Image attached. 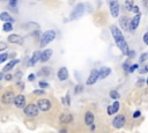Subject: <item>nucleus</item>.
I'll list each match as a JSON object with an SVG mask.
<instances>
[{
    "label": "nucleus",
    "instance_id": "f03ea898",
    "mask_svg": "<svg viewBox=\"0 0 148 133\" xmlns=\"http://www.w3.org/2000/svg\"><path fill=\"white\" fill-rule=\"evenodd\" d=\"M54 38H56V32H54L53 30H46V31L42 35V37H40V43H39V45H40L42 47H44V46H46L49 43H51Z\"/></svg>",
    "mask_w": 148,
    "mask_h": 133
},
{
    "label": "nucleus",
    "instance_id": "2f4dec72",
    "mask_svg": "<svg viewBox=\"0 0 148 133\" xmlns=\"http://www.w3.org/2000/svg\"><path fill=\"white\" fill-rule=\"evenodd\" d=\"M17 5V0H9V6L10 7H15Z\"/></svg>",
    "mask_w": 148,
    "mask_h": 133
},
{
    "label": "nucleus",
    "instance_id": "c756f323",
    "mask_svg": "<svg viewBox=\"0 0 148 133\" xmlns=\"http://www.w3.org/2000/svg\"><path fill=\"white\" fill-rule=\"evenodd\" d=\"M148 57V54L147 53H143V54H141V57H140V59H139V61L140 62H143L145 60H146V58Z\"/></svg>",
    "mask_w": 148,
    "mask_h": 133
},
{
    "label": "nucleus",
    "instance_id": "aec40b11",
    "mask_svg": "<svg viewBox=\"0 0 148 133\" xmlns=\"http://www.w3.org/2000/svg\"><path fill=\"white\" fill-rule=\"evenodd\" d=\"M18 61H20L18 59H13V60L8 61V62H7V65L3 67V71H5V72H8V71H10L12 68H14V66H15V65H16Z\"/></svg>",
    "mask_w": 148,
    "mask_h": 133
},
{
    "label": "nucleus",
    "instance_id": "37998d69",
    "mask_svg": "<svg viewBox=\"0 0 148 133\" xmlns=\"http://www.w3.org/2000/svg\"><path fill=\"white\" fill-rule=\"evenodd\" d=\"M147 71H148V67H145V68H142V71H140V72H141V73H146Z\"/></svg>",
    "mask_w": 148,
    "mask_h": 133
},
{
    "label": "nucleus",
    "instance_id": "2eb2a0df",
    "mask_svg": "<svg viewBox=\"0 0 148 133\" xmlns=\"http://www.w3.org/2000/svg\"><path fill=\"white\" fill-rule=\"evenodd\" d=\"M110 73H111V68H109V67H102V68L98 71V77L105 79Z\"/></svg>",
    "mask_w": 148,
    "mask_h": 133
},
{
    "label": "nucleus",
    "instance_id": "58836bf2",
    "mask_svg": "<svg viewBox=\"0 0 148 133\" xmlns=\"http://www.w3.org/2000/svg\"><path fill=\"white\" fill-rule=\"evenodd\" d=\"M34 79H35V74H30V75L28 76V80H29V81H34Z\"/></svg>",
    "mask_w": 148,
    "mask_h": 133
},
{
    "label": "nucleus",
    "instance_id": "49530a36",
    "mask_svg": "<svg viewBox=\"0 0 148 133\" xmlns=\"http://www.w3.org/2000/svg\"><path fill=\"white\" fill-rule=\"evenodd\" d=\"M146 83H147V84H148V79H147V80H146Z\"/></svg>",
    "mask_w": 148,
    "mask_h": 133
},
{
    "label": "nucleus",
    "instance_id": "473e14b6",
    "mask_svg": "<svg viewBox=\"0 0 148 133\" xmlns=\"http://www.w3.org/2000/svg\"><path fill=\"white\" fill-rule=\"evenodd\" d=\"M132 12H134V13H140V10H139V7L138 6H135V5H133V7H132Z\"/></svg>",
    "mask_w": 148,
    "mask_h": 133
},
{
    "label": "nucleus",
    "instance_id": "a18cd8bd",
    "mask_svg": "<svg viewBox=\"0 0 148 133\" xmlns=\"http://www.w3.org/2000/svg\"><path fill=\"white\" fill-rule=\"evenodd\" d=\"M2 76H3V75H2V73H0V80H2Z\"/></svg>",
    "mask_w": 148,
    "mask_h": 133
},
{
    "label": "nucleus",
    "instance_id": "de8ad7c7",
    "mask_svg": "<svg viewBox=\"0 0 148 133\" xmlns=\"http://www.w3.org/2000/svg\"><path fill=\"white\" fill-rule=\"evenodd\" d=\"M0 1H5V0H0Z\"/></svg>",
    "mask_w": 148,
    "mask_h": 133
},
{
    "label": "nucleus",
    "instance_id": "6ab92c4d",
    "mask_svg": "<svg viewBox=\"0 0 148 133\" xmlns=\"http://www.w3.org/2000/svg\"><path fill=\"white\" fill-rule=\"evenodd\" d=\"M39 57H40V52H39V51H35L34 54H32V57L30 58V62H29L28 65H29V66L36 65V62L39 60Z\"/></svg>",
    "mask_w": 148,
    "mask_h": 133
},
{
    "label": "nucleus",
    "instance_id": "c03bdc74",
    "mask_svg": "<svg viewBox=\"0 0 148 133\" xmlns=\"http://www.w3.org/2000/svg\"><path fill=\"white\" fill-rule=\"evenodd\" d=\"M59 133H67V132H66V130H61Z\"/></svg>",
    "mask_w": 148,
    "mask_h": 133
},
{
    "label": "nucleus",
    "instance_id": "ddd939ff",
    "mask_svg": "<svg viewBox=\"0 0 148 133\" xmlns=\"http://www.w3.org/2000/svg\"><path fill=\"white\" fill-rule=\"evenodd\" d=\"M97 79H98V71L97 69H92L90 75H89V77H88V80H87V84H89V86L94 84Z\"/></svg>",
    "mask_w": 148,
    "mask_h": 133
},
{
    "label": "nucleus",
    "instance_id": "bb28decb",
    "mask_svg": "<svg viewBox=\"0 0 148 133\" xmlns=\"http://www.w3.org/2000/svg\"><path fill=\"white\" fill-rule=\"evenodd\" d=\"M39 87H40L42 89H45V88L49 87V83H47V82H44V81H39Z\"/></svg>",
    "mask_w": 148,
    "mask_h": 133
},
{
    "label": "nucleus",
    "instance_id": "c85d7f7f",
    "mask_svg": "<svg viewBox=\"0 0 148 133\" xmlns=\"http://www.w3.org/2000/svg\"><path fill=\"white\" fill-rule=\"evenodd\" d=\"M82 89H83V87H82L81 84L76 86V87H75V94H79V93H81V91H82Z\"/></svg>",
    "mask_w": 148,
    "mask_h": 133
},
{
    "label": "nucleus",
    "instance_id": "4468645a",
    "mask_svg": "<svg viewBox=\"0 0 148 133\" xmlns=\"http://www.w3.org/2000/svg\"><path fill=\"white\" fill-rule=\"evenodd\" d=\"M67 77H68V71H67V68L66 67H61L58 71V79L60 81H65V80H67Z\"/></svg>",
    "mask_w": 148,
    "mask_h": 133
},
{
    "label": "nucleus",
    "instance_id": "c9c22d12",
    "mask_svg": "<svg viewBox=\"0 0 148 133\" xmlns=\"http://www.w3.org/2000/svg\"><path fill=\"white\" fill-rule=\"evenodd\" d=\"M34 94H35V95H42V94H44V90H42V89H40V90H35Z\"/></svg>",
    "mask_w": 148,
    "mask_h": 133
},
{
    "label": "nucleus",
    "instance_id": "f257e3e1",
    "mask_svg": "<svg viewBox=\"0 0 148 133\" xmlns=\"http://www.w3.org/2000/svg\"><path fill=\"white\" fill-rule=\"evenodd\" d=\"M111 32H112V36L117 43V46L120 49V51L124 53V54H130V50H128V46H127V43L121 34V31L116 27V25H112L111 27Z\"/></svg>",
    "mask_w": 148,
    "mask_h": 133
},
{
    "label": "nucleus",
    "instance_id": "1a4fd4ad",
    "mask_svg": "<svg viewBox=\"0 0 148 133\" xmlns=\"http://www.w3.org/2000/svg\"><path fill=\"white\" fill-rule=\"evenodd\" d=\"M140 19H141V14L138 13V14L130 21V23H128V28H130L131 30H135V29L138 28L139 23H140Z\"/></svg>",
    "mask_w": 148,
    "mask_h": 133
},
{
    "label": "nucleus",
    "instance_id": "20e7f679",
    "mask_svg": "<svg viewBox=\"0 0 148 133\" xmlns=\"http://www.w3.org/2000/svg\"><path fill=\"white\" fill-rule=\"evenodd\" d=\"M37 108L38 110H42V111H49L51 109V102L46 98H40L37 102Z\"/></svg>",
    "mask_w": 148,
    "mask_h": 133
},
{
    "label": "nucleus",
    "instance_id": "393cba45",
    "mask_svg": "<svg viewBox=\"0 0 148 133\" xmlns=\"http://www.w3.org/2000/svg\"><path fill=\"white\" fill-rule=\"evenodd\" d=\"M111 106H112V111H113V113H114V112H117V111L119 110L120 104H119V102H118V101H116V102H114V103H113Z\"/></svg>",
    "mask_w": 148,
    "mask_h": 133
},
{
    "label": "nucleus",
    "instance_id": "423d86ee",
    "mask_svg": "<svg viewBox=\"0 0 148 133\" xmlns=\"http://www.w3.org/2000/svg\"><path fill=\"white\" fill-rule=\"evenodd\" d=\"M14 98H15V95H14V93H13V91H6V93L2 95L1 101H2V103H3V104L8 105V104L14 103Z\"/></svg>",
    "mask_w": 148,
    "mask_h": 133
},
{
    "label": "nucleus",
    "instance_id": "79ce46f5",
    "mask_svg": "<svg viewBox=\"0 0 148 133\" xmlns=\"http://www.w3.org/2000/svg\"><path fill=\"white\" fill-rule=\"evenodd\" d=\"M66 104H67V105H69V96H68V95L66 96Z\"/></svg>",
    "mask_w": 148,
    "mask_h": 133
},
{
    "label": "nucleus",
    "instance_id": "ea45409f",
    "mask_svg": "<svg viewBox=\"0 0 148 133\" xmlns=\"http://www.w3.org/2000/svg\"><path fill=\"white\" fill-rule=\"evenodd\" d=\"M143 80H145V79H140V80L138 81V86H142V84H143V82H145Z\"/></svg>",
    "mask_w": 148,
    "mask_h": 133
},
{
    "label": "nucleus",
    "instance_id": "72a5a7b5",
    "mask_svg": "<svg viewBox=\"0 0 148 133\" xmlns=\"http://www.w3.org/2000/svg\"><path fill=\"white\" fill-rule=\"evenodd\" d=\"M140 114H141V112L138 110V111H135V112L133 113V118H139V117H140Z\"/></svg>",
    "mask_w": 148,
    "mask_h": 133
},
{
    "label": "nucleus",
    "instance_id": "f8f14e48",
    "mask_svg": "<svg viewBox=\"0 0 148 133\" xmlns=\"http://www.w3.org/2000/svg\"><path fill=\"white\" fill-rule=\"evenodd\" d=\"M51 56H52V50H51V49H46V50H44L43 52H40L39 60H40L42 62H45V61H47V60L51 58Z\"/></svg>",
    "mask_w": 148,
    "mask_h": 133
},
{
    "label": "nucleus",
    "instance_id": "7c9ffc66",
    "mask_svg": "<svg viewBox=\"0 0 148 133\" xmlns=\"http://www.w3.org/2000/svg\"><path fill=\"white\" fill-rule=\"evenodd\" d=\"M136 68H138V65H136V64H134V65H132V66L128 68V72H130V73H132V72H133L134 69H136Z\"/></svg>",
    "mask_w": 148,
    "mask_h": 133
},
{
    "label": "nucleus",
    "instance_id": "7ed1b4c3",
    "mask_svg": "<svg viewBox=\"0 0 148 133\" xmlns=\"http://www.w3.org/2000/svg\"><path fill=\"white\" fill-rule=\"evenodd\" d=\"M24 113L28 116V117H36L38 114V108L37 105L35 104H28L24 106Z\"/></svg>",
    "mask_w": 148,
    "mask_h": 133
},
{
    "label": "nucleus",
    "instance_id": "0eeeda50",
    "mask_svg": "<svg viewBox=\"0 0 148 133\" xmlns=\"http://www.w3.org/2000/svg\"><path fill=\"white\" fill-rule=\"evenodd\" d=\"M83 12H84V5H82V3H79L75 8H74V10H73V13H72V16H71V19L72 20H75V19H79L81 15H83Z\"/></svg>",
    "mask_w": 148,
    "mask_h": 133
},
{
    "label": "nucleus",
    "instance_id": "cd10ccee",
    "mask_svg": "<svg viewBox=\"0 0 148 133\" xmlns=\"http://www.w3.org/2000/svg\"><path fill=\"white\" fill-rule=\"evenodd\" d=\"M7 44L5 43V42H0V51H5L6 49H7Z\"/></svg>",
    "mask_w": 148,
    "mask_h": 133
},
{
    "label": "nucleus",
    "instance_id": "f3484780",
    "mask_svg": "<svg viewBox=\"0 0 148 133\" xmlns=\"http://www.w3.org/2000/svg\"><path fill=\"white\" fill-rule=\"evenodd\" d=\"M72 119H73V117H72L71 113H62L60 116V119L59 120H60L61 124H68V123L72 121Z\"/></svg>",
    "mask_w": 148,
    "mask_h": 133
},
{
    "label": "nucleus",
    "instance_id": "dca6fc26",
    "mask_svg": "<svg viewBox=\"0 0 148 133\" xmlns=\"http://www.w3.org/2000/svg\"><path fill=\"white\" fill-rule=\"evenodd\" d=\"M0 20H1V21H3L5 23H6V22L12 23V22L14 21V19L12 17V15H10L9 13H7V12H2V13L0 14Z\"/></svg>",
    "mask_w": 148,
    "mask_h": 133
},
{
    "label": "nucleus",
    "instance_id": "6e6552de",
    "mask_svg": "<svg viewBox=\"0 0 148 133\" xmlns=\"http://www.w3.org/2000/svg\"><path fill=\"white\" fill-rule=\"evenodd\" d=\"M110 12L113 17H117L119 14V2L118 0H110Z\"/></svg>",
    "mask_w": 148,
    "mask_h": 133
},
{
    "label": "nucleus",
    "instance_id": "e433bc0d",
    "mask_svg": "<svg viewBox=\"0 0 148 133\" xmlns=\"http://www.w3.org/2000/svg\"><path fill=\"white\" fill-rule=\"evenodd\" d=\"M143 42L148 45V32H147V34H145V36H143Z\"/></svg>",
    "mask_w": 148,
    "mask_h": 133
},
{
    "label": "nucleus",
    "instance_id": "a19ab883",
    "mask_svg": "<svg viewBox=\"0 0 148 133\" xmlns=\"http://www.w3.org/2000/svg\"><path fill=\"white\" fill-rule=\"evenodd\" d=\"M17 86H18V87H20V88H22V89H23V88H24V84H23V83H22V82H18V83H17Z\"/></svg>",
    "mask_w": 148,
    "mask_h": 133
},
{
    "label": "nucleus",
    "instance_id": "a211bd4d",
    "mask_svg": "<svg viewBox=\"0 0 148 133\" xmlns=\"http://www.w3.org/2000/svg\"><path fill=\"white\" fill-rule=\"evenodd\" d=\"M94 118H95V117H94V113L90 112V111H87L86 114H84V123H86L87 125H92Z\"/></svg>",
    "mask_w": 148,
    "mask_h": 133
},
{
    "label": "nucleus",
    "instance_id": "4be33fe9",
    "mask_svg": "<svg viewBox=\"0 0 148 133\" xmlns=\"http://www.w3.org/2000/svg\"><path fill=\"white\" fill-rule=\"evenodd\" d=\"M2 29H3V31H12L13 30V24L9 23V22H6L2 27Z\"/></svg>",
    "mask_w": 148,
    "mask_h": 133
},
{
    "label": "nucleus",
    "instance_id": "f704fd0d",
    "mask_svg": "<svg viewBox=\"0 0 148 133\" xmlns=\"http://www.w3.org/2000/svg\"><path fill=\"white\" fill-rule=\"evenodd\" d=\"M13 79V75L12 74H7L6 76H5V80H7V81H10Z\"/></svg>",
    "mask_w": 148,
    "mask_h": 133
},
{
    "label": "nucleus",
    "instance_id": "9b49d317",
    "mask_svg": "<svg viewBox=\"0 0 148 133\" xmlns=\"http://www.w3.org/2000/svg\"><path fill=\"white\" fill-rule=\"evenodd\" d=\"M8 42L9 43H14V44H18V45H22L23 44V37H21L20 35H9L8 36Z\"/></svg>",
    "mask_w": 148,
    "mask_h": 133
},
{
    "label": "nucleus",
    "instance_id": "b1692460",
    "mask_svg": "<svg viewBox=\"0 0 148 133\" xmlns=\"http://www.w3.org/2000/svg\"><path fill=\"white\" fill-rule=\"evenodd\" d=\"M133 0H125V6H126V9L132 12V7H133Z\"/></svg>",
    "mask_w": 148,
    "mask_h": 133
},
{
    "label": "nucleus",
    "instance_id": "412c9836",
    "mask_svg": "<svg viewBox=\"0 0 148 133\" xmlns=\"http://www.w3.org/2000/svg\"><path fill=\"white\" fill-rule=\"evenodd\" d=\"M119 23H120V27L123 28V29H128V27H127V24L130 23V21H128V19L127 17H121L120 19V21H119Z\"/></svg>",
    "mask_w": 148,
    "mask_h": 133
},
{
    "label": "nucleus",
    "instance_id": "39448f33",
    "mask_svg": "<svg viewBox=\"0 0 148 133\" xmlns=\"http://www.w3.org/2000/svg\"><path fill=\"white\" fill-rule=\"evenodd\" d=\"M125 121H126V118L124 114H118L114 117L113 121H112V125L114 128H121L124 125H125Z\"/></svg>",
    "mask_w": 148,
    "mask_h": 133
},
{
    "label": "nucleus",
    "instance_id": "5701e85b",
    "mask_svg": "<svg viewBox=\"0 0 148 133\" xmlns=\"http://www.w3.org/2000/svg\"><path fill=\"white\" fill-rule=\"evenodd\" d=\"M110 97L117 101L118 98H120V95H119L118 91H116V90H111V91H110Z\"/></svg>",
    "mask_w": 148,
    "mask_h": 133
},
{
    "label": "nucleus",
    "instance_id": "9d476101",
    "mask_svg": "<svg viewBox=\"0 0 148 133\" xmlns=\"http://www.w3.org/2000/svg\"><path fill=\"white\" fill-rule=\"evenodd\" d=\"M14 104L18 109H23L25 106V97L23 95H17L14 98Z\"/></svg>",
    "mask_w": 148,
    "mask_h": 133
},
{
    "label": "nucleus",
    "instance_id": "a878e982",
    "mask_svg": "<svg viewBox=\"0 0 148 133\" xmlns=\"http://www.w3.org/2000/svg\"><path fill=\"white\" fill-rule=\"evenodd\" d=\"M7 58H8V54H7V53H1V54H0V64L3 62V61H6Z\"/></svg>",
    "mask_w": 148,
    "mask_h": 133
},
{
    "label": "nucleus",
    "instance_id": "4c0bfd02",
    "mask_svg": "<svg viewBox=\"0 0 148 133\" xmlns=\"http://www.w3.org/2000/svg\"><path fill=\"white\" fill-rule=\"evenodd\" d=\"M108 113H109V114H112V113H113V111H112V106H111V105L108 106Z\"/></svg>",
    "mask_w": 148,
    "mask_h": 133
}]
</instances>
